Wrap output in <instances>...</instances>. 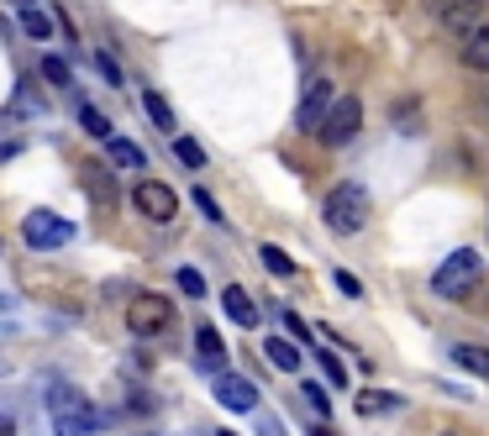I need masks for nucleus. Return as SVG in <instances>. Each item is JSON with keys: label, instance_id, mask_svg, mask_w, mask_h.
I'll use <instances>...</instances> for the list:
<instances>
[{"label": "nucleus", "instance_id": "obj_1", "mask_svg": "<svg viewBox=\"0 0 489 436\" xmlns=\"http://www.w3.org/2000/svg\"><path fill=\"white\" fill-rule=\"evenodd\" d=\"M43 410H48V426L53 436H95L101 426V410L90 405V395L69 378H48L43 384Z\"/></svg>", "mask_w": 489, "mask_h": 436}, {"label": "nucleus", "instance_id": "obj_2", "mask_svg": "<svg viewBox=\"0 0 489 436\" xmlns=\"http://www.w3.org/2000/svg\"><path fill=\"white\" fill-rule=\"evenodd\" d=\"M479 273H484V258H479L473 248L447 252L442 263H437V273H431V294H442V300H463V294L479 284Z\"/></svg>", "mask_w": 489, "mask_h": 436}, {"label": "nucleus", "instance_id": "obj_3", "mask_svg": "<svg viewBox=\"0 0 489 436\" xmlns=\"http://www.w3.org/2000/svg\"><path fill=\"white\" fill-rule=\"evenodd\" d=\"M321 216H326V227L337 231V237L363 231V227H368V195H363V185H337L332 195H326Z\"/></svg>", "mask_w": 489, "mask_h": 436}, {"label": "nucleus", "instance_id": "obj_4", "mask_svg": "<svg viewBox=\"0 0 489 436\" xmlns=\"http://www.w3.org/2000/svg\"><path fill=\"white\" fill-rule=\"evenodd\" d=\"M127 326H132V336H164L174 326V300L169 294H153V290H137L127 300Z\"/></svg>", "mask_w": 489, "mask_h": 436}, {"label": "nucleus", "instance_id": "obj_5", "mask_svg": "<svg viewBox=\"0 0 489 436\" xmlns=\"http://www.w3.org/2000/svg\"><path fill=\"white\" fill-rule=\"evenodd\" d=\"M22 242L32 252H53V248H64V242H74V221L58 216V210H27Z\"/></svg>", "mask_w": 489, "mask_h": 436}, {"label": "nucleus", "instance_id": "obj_6", "mask_svg": "<svg viewBox=\"0 0 489 436\" xmlns=\"http://www.w3.org/2000/svg\"><path fill=\"white\" fill-rule=\"evenodd\" d=\"M358 126H363V105L347 95V101H332L326 105V116H321V143L326 147H347L353 137H358Z\"/></svg>", "mask_w": 489, "mask_h": 436}, {"label": "nucleus", "instance_id": "obj_7", "mask_svg": "<svg viewBox=\"0 0 489 436\" xmlns=\"http://www.w3.org/2000/svg\"><path fill=\"white\" fill-rule=\"evenodd\" d=\"M132 206H137V216H148V221H174L179 216V195H174L164 179H137L132 185Z\"/></svg>", "mask_w": 489, "mask_h": 436}, {"label": "nucleus", "instance_id": "obj_8", "mask_svg": "<svg viewBox=\"0 0 489 436\" xmlns=\"http://www.w3.org/2000/svg\"><path fill=\"white\" fill-rule=\"evenodd\" d=\"M216 405H221V410H232V416H248V410L258 405L253 378H242V374H227V368H216Z\"/></svg>", "mask_w": 489, "mask_h": 436}, {"label": "nucleus", "instance_id": "obj_9", "mask_svg": "<svg viewBox=\"0 0 489 436\" xmlns=\"http://www.w3.org/2000/svg\"><path fill=\"white\" fill-rule=\"evenodd\" d=\"M332 101H337V90H332L326 80H311V84H305V95H300L295 126H300V132H316V126H321V116H326V105H332Z\"/></svg>", "mask_w": 489, "mask_h": 436}, {"label": "nucleus", "instance_id": "obj_10", "mask_svg": "<svg viewBox=\"0 0 489 436\" xmlns=\"http://www.w3.org/2000/svg\"><path fill=\"white\" fill-rule=\"evenodd\" d=\"M447 32H473L479 21H484V0H447L442 11H437Z\"/></svg>", "mask_w": 489, "mask_h": 436}, {"label": "nucleus", "instance_id": "obj_11", "mask_svg": "<svg viewBox=\"0 0 489 436\" xmlns=\"http://www.w3.org/2000/svg\"><path fill=\"white\" fill-rule=\"evenodd\" d=\"M463 69L489 74V21H479L473 32H463Z\"/></svg>", "mask_w": 489, "mask_h": 436}, {"label": "nucleus", "instance_id": "obj_12", "mask_svg": "<svg viewBox=\"0 0 489 436\" xmlns=\"http://www.w3.org/2000/svg\"><path fill=\"white\" fill-rule=\"evenodd\" d=\"M263 357L274 363L279 374H300V368H305V357H300V347L290 336H269V342H263Z\"/></svg>", "mask_w": 489, "mask_h": 436}, {"label": "nucleus", "instance_id": "obj_13", "mask_svg": "<svg viewBox=\"0 0 489 436\" xmlns=\"http://www.w3.org/2000/svg\"><path fill=\"white\" fill-rule=\"evenodd\" d=\"M106 153H111V168H137V174H143V164H148L143 143H132V137H116V132L106 137Z\"/></svg>", "mask_w": 489, "mask_h": 436}, {"label": "nucleus", "instance_id": "obj_14", "mask_svg": "<svg viewBox=\"0 0 489 436\" xmlns=\"http://www.w3.org/2000/svg\"><path fill=\"white\" fill-rule=\"evenodd\" d=\"M221 311L232 315L237 326H248V332L258 326V305L248 300V290H237V284H227V290H221Z\"/></svg>", "mask_w": 489, "mask_h": 436}, {"label": "nucleus", "instance_id": "obj_15", "mask_svg": "<svg viewBox=\"0 0 489 436\" xmlns=\"http://www.w3.org/2000/svg\"><path fill=\"white\" fill-rule=\"evenodd\" d=\"M195 353H200L206 368H221V363H227V342H221V332H216V326H200V332H195Z\"/></svg>", "mask_w": 489, "mask_h": 436}, {"label": "nucleus", "instance_id": "obj_16", "mask_svg": "<svg viewBox=\"0 0 489 436\" xmlns=\"http://www.w3.org/2000/svg\"><path fill=\"white\" fill-rule=\"evenodd\" d=\"M452 363H458L463 374H473V378H489V347H473V342H458V347H452Z\"/></svg>", "mask_w": 489, "mask_h": 436}, {"label": "nucleus", "instance_id": "obj_17", "mask_svg": "<svg viewBox=\"0 0 489 436\" xmlns=\"http://www.w3.org/2000/svg\"><path fill=\"white\" fill-rule=\"evenodd\" d=\"M143 111H148L153 126H164V132H174V105L158 95V90H143Z\"/></svg>", "mask_w": 489, "mask_h": 436}, {"label": "nucleus", "instance_id": "obj_18", "mask_svg": "<svg viewBox=\"0 0 489 436\" xmlns=\"http://www.w3.org/2000/svg\"><path fill=\"white\" fill-rule=\"evenodd\" d=\"M85 189H90L95 206H111V200H116V185H111L106 168H85Z\"/></svg>", "mask_w": 489, "mask_h": 436}, {"label": "nucleus", "instance_id": "obj_19", "mask_svg": "<svg viewBox=\"0 0 489 436\" xmlns=\"http://www.w3.org/2000/svg\"><path fill=\"white\" fill-rule=\"evenodd\" d=\"M53 27H58V21H53V16H43L37 5H22V32H27V37L48 42V37H53Z\"/></svg>", "mask_w": 489, "mask_h": 436}, {"label": "nucleus", "instance_id": "obj_20", "mask_svg": "<svg viewBox=\"0 0 489 436\" xmlns=\"http://www.w3.org/2000/svg\"><path fill=\"white\" fill-rule=\"evenodd\" d=\"M258 258H263V269L279 273V279H290V273H295V258H290L284 248H274V242H263V248H258Z\"/></svg>", "mask_w": 489, "mask_h": 436}, {"label": "nucleus", "instance_id": "obj_21", "mask_svg": "<svg viewBox=\"0 0 489 436\" xmlns=\"http://www.w3.org/2000/svg\"><path fill=\"white\" fill-rule=\"evenodd\" d=\"M400 395H384V389H363L358 395V416H384V410H395Z\"/></svg>", "mask_w": 489, "mask_h": 436}, {"label": "nucleus", "instance_id": "obj_22", "mask_svg": "<svg viewBox=\"0 0 489 436\" xmlns=\"http://www.w3.org/2000/svg\"><path fill=\"white\" fill-rule=\"evenodd\" d=\"M174 158L185 168H206V147L195 143V137H174Z\"/></svg>", "mask_w": 489, "mask_h": 436}, {"label": "nucleus", "instance_id": "obj_23", "mask_svg": "<svg viewBox=\"0 0 489 436\" xmlns=\"http://www.w3.org/2000/svg\"><path fill=\"white\" fill-rule=\"evenodd\" d=\"M37 69H43V80L53 84V90H69V84H74V74H69V63H64V58H53V53H48V58L37 63Z\"/></svg>", "mask_w": 489, "mask_h": 436}, {"label": "nucleus", "instance_id": "obj_24", "mask_svg": "<svg viewBox=\"0 0 489 436\" xmlns=\"http://www.w3.org/2000/svg\"><path fill=\"white\" fill-rule=\"evenodd\" d=\"M80 126H85L90 137H101V143L111 137V122H106V111H95V105H80Z\"/></svg>", "mask_w": 489, "mask_h": 436}, {"label": "nucleus", "instance_id": "obj_25", "mask_svg": "<svg viewBox=\"0 0 489 436\" xmlns=\"http://www.w3.org/2000/svg\"><path fill=\"white\" fill-rule=\"evenodd\" d=\"M190 195H195V210H200V216H206L211 227H221V221H227V216H221V206H216L211 189H190Z\"/></svg>", "mask_w": 489, "mask_h": 436}, {"label": "nucleus", "instance_id": "obj_26", "mask_svg": "<svg viewBox=\"0 0 489 436\" xmlns=\"http://www.w3.org/2000/svg\"><path fill=\"white\" fill-rule=\"evenodd\" d=\"M316 363H321V374H326V384H332V389H342V384H347V363H342V357L321 353Z\"/></svg>", "mask_w": 489, "mask_h": 436}, {"label": "nucleus", "instance_id": "obj_27", "mask_svg": "<svg viewBox=\"0 0 489 436\" xmlns=\"http://www.w3.org/2000/svg\"><path fill=\"white\" fill-rule=\"evenodd\" d=\"M95 69H101V80H106V84H116V90L127 84V74H122V63L111 58V53H95Z\"/></svg>", "mask_w": 489, "mask_h": 436}, {"label": "nucleus", "instance_id": "obj_28", "mask_svg": "<svg viewBox=\"0 0 489 436\" xmlns=\"http://www.w3.org/2000/svg\"><path fill=\"white\" fill-rule=\"evenodd\" d=\"M300 399H305V405H311L316 416H332V405H326V389H321V384H311V378H305V389H300Z\"/></svg>", "mask_w": 489, "mask_h": 436}, {"label": "nucleus", "instance_id": "obj_29", "mask_svg": "<svg viewBox=\"0 0 489 436\" xmlns=\"http://www.w3.org/2000/svg\"><path fill=\"white\" fill-rule=\"evenodd\" d=\"M174 279H179V290L190 294V300H200V294H206V279H200V269H179Z\"/></svg>", "mask_w": 489, "mask_h": 436}, {"label": "nucleus", "instance_id": "obj_30", "mask_svg": "<svg viewBox=\"0 0 489 436\" xmlns=\"http://www.w3.org/2000/svg\"><path fill=\"white\" fill-rule=\"evenodd\" d=\"M332 279H337V290H342V294H347V300H358V294H363V284H358V273H347V269H337V273H332Z\"/></svg>", "mask_w": 489, "mask_h": 436}, {"label": "nucleus", "instance_id": "obj_31", "mask_svg": "<svg viewBox=\"0 0 489 436\" xmlns=\"http://www.w3.org/2000/svg\"><path fill=\"white\" fill-rule=\"evenodd\" d=\"M284 332H290V342H311V326L300 315H284Z\"/></svg>", "mask_w": 489, "mask_h": 436}, {"label": "nucleus", "instance_id": "obj_32", "mask_svg": "<svg viewBox=\"0 0 489 436\" xmlns=\"http://www.w3.org/2000/svg\"><path fill=\"white\" fill-rule=\"evenodd\" d=\"M400 126H405V132H416V101L400 105Z\"/></svg>", "mask_w": 489, "mask_h": 436}, {"label": "nucleus", "instance_id": "obj_33", "mask_svg": "<svg viewBox=\"0 0 489 436\" xmlns=\"http://www.w3.org/2000/svg\"><path fill=\"white\" fill-rule=\"evenodd\" d=\"M16 153H22V143H16V137H11V143L0 137V164H5V158H16Z\"/></svg>", "mask_w": 489, "mask_h": 436}, {"label": "nucleus", "instance_id": "obj_34", "mask_svg": "<svg viewBox=\"0 0 489 436\" xmlns=\"http://www.w3.org/2000/svg\"><path fill=\"white\" fill-rule=\"evenodd\" d=\"M0 436H16V426H11V416H0Z\"/></svg>", "mask_w": 489, "mask_h": 436}, {"label": "nucleus", "instance_id": "obj_35", "mask_svg": "<svg viewBox=\"0 0 489 436\" xmlns=\"http://www.w3.org/2000/svg\"><path fill=\"white\" fill-rule=\"evenodd\" d=\"M16 5H32V0H16Z\"/></svg>", "mask_w": 489, "mask_h": 436}, {"label": "nucleus", "instance_id": "obj_36", "mask_svg": "<svg viewBox=\"0 0 489 436\" xmlns=\"http://www.w3.org/2000/svg\"><path fill=\"white\" fill-rule=\"evenodd\" d=\"M221 436H232V431H221Z\"/></svg>", "mask_w": 489, "mask_h": 436}, {"label": "nucleus", "instance_id": "obj_37", "mask_svg": "<svg viewBox=\"0 0 489 436\" xmlns=\"http://www.w3.org/2000/svg\"><path fill=\"white\" fill-rule=\"evenodd\" d=\"M321 436H332V431H321Z\"/></svg>", "mask_w": 489, "mask_h": 436}]
</instances>
